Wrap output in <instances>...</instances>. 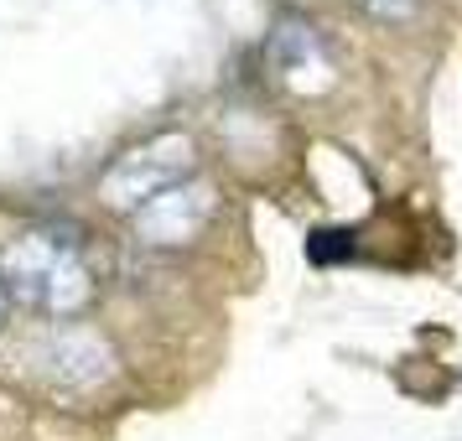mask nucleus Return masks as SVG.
I'll return each mask as SVG.
<instances>
[{
  "mask_svg": "<svg viewBox=\"0 0 462 441\" xmlns=\"http://www.w3.org/2000/svg\"><path fill=\"white\" fill-rule=\"evenodd\" d=\"M0 291L42 317H73L94 296V275L68 229H32L0 250Z\"/></svg>",
  "mask_w": 462,
  "mask_h": 441,
  "instance_id": "nucleus-1",
  "label": "nucleus"
},
{
  "mask_svg": "<svg viewBox=\"0 0 462 441\" xmlns=\"http://www.w3.org/2000/svg\"><path fill=\"white\" fill-rule=\"evenodd\" d=\"M192 171V141L188 135H156L146 146L125 151L99 182V198L109 208H146L162 192H171Z\"/></svg>",
  "mask_w": 462,
  "mask_h": 441,
  "instance_id": "nucleus-2",
  "label": "nucleus"
},
{
  "mask_svg": "<svg viewBox=\"0 0 462 441\" xmlns=\"http://www.w3.org/2000/svg\"><path fill=\"white\" fill-rule=\"evenodd\" d=\"M354 5H364L374 22H411L416 16V0H354Z\"/></svg>",
  "mask_w": 462,
  "mask_h": 441,
  "instance_id": "nucleus-4",
  "label": "nucleus"
},
{
  "mask_svg": "<svg viewBox=\"0 0 462 441\" xmlns=\"http://www.w3.org/2000/svg\"><path fill=\"white\" fill-rule=\"evenodd\" d=\"M307 260L312 265H343V260H354V234L348 229H317L307 239Z\"/></svg>",
  "mask_w": 462,
  "mask_h": 441,
  "instance_id": "nucleus-3",
  "label": "nucleus"
}]
</instances>
